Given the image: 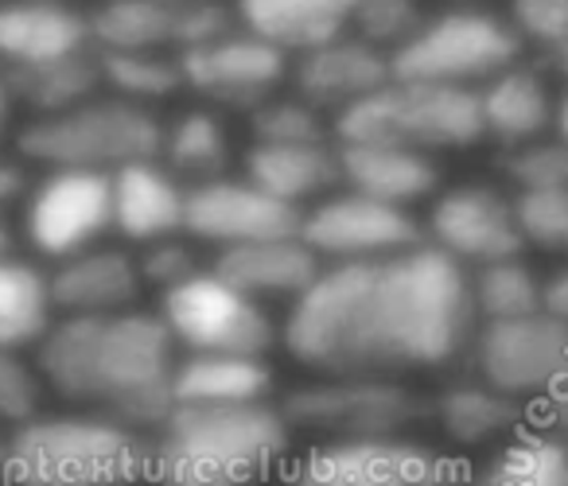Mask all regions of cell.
I'll use <instances>...</instances> for the list:
<instances>
[{"label": "cell", "instance_id": "cell-10", "mask_svg": "<svg viewBox=\"0 0 568 486\" xmlns=\"http://www.w3.org/2000/svg\"><path fill=\"white\" fill-rule=\"evenodd\" d=\"M293 428L320 432L324 439L347 436H405L417 421L433 416L425 401L402 377H324L301 385L281 401Z\"/></svg>", "mask_w": 568, "mask_h": 486}, {"label": "cell", "instance_id": "cell-34", "mask_svg": "<svg viewBox=\"0 0 568 486\" xmlns=\"http://www.w3.org/2000/svg\"><path fill=\"white\" fill-rule=\"evenodd\" d=\"M541 284L545 281H537V273L521 257L471 269L475 315L479 323H498L541 312Z\"/></svg>", "mask_w": 568, "mask_h": 486}, {"label": "cell", "instance_id": "cell-39", "mask_svg": "<svg viewBox=\"0 0 568 486\" xmlns=\"http://www.w3.org/2000/svg\"><path fill=\"white\" fill-rule=\"evenodd\" d=\"M43 377L36 366L20 358V351H0V428L9 432L17 424L32 421L40 413Z\"/></svg>", "mask_w": 568, "mask_h": 486}, {"label": "cell", "instance_id": "cell-7", "mask_svg": "<svg viewBox=\"0 0 568 486\" xmlns=\"http://www.w3.org/2000/svg\"><path fill=\"white\" fill-rule=\"evenodd\" d=\"M521 55V36L506 17L483 9H452L425 24L389 55L394 79L479 90Z\"/></svg>", "mask_w": 568, "mask_h": 486}, {"label": "cell", "instance_id": "cell-32", "mask_svg": "<svg viewBox=\"0 0 568 486\" xmlns=\"http://www.w3.org/2000/svg\"><path fill=\"white\" fill-rule=\"evenodd\" d=\"M467 486H568V444L541 428L514 432Z\"/></svg>", "mask_w": 568, "mask_h": 486}, {"label": "cell", "instance_id": "cell-9", "mask_svg": "<svg viewBox=\"0 0 568 486\" xmlns=\"http://www.w3.org/2000/svg\"><path fill=\"white\" fill-rule=\"evenodd\" d=\"M284 486H464V475L452 455L405 432L320 439L288 463Z\"/></svg>", "mask_w": 568, "mask_h": 486}, {"label": "cell", "instance_id": "cell-29", "mask_svg": "<svg viewBox=\"0 0 568 486\" xmlns=\"http://www.w3.org/2000/svg\"><path fill=\"white\" fill-rule=\"evenodd\" d=\"M4 82H9L12 105H24L32 118H51L90 102L102 90V71H98V51H87L59 63L4 71Z\"/></svg>", "mask_w": 568, "mask_h": 486}, {"label": "cell", "instance_id": "cell-44", "mask_svg": "<svg viewBox=\"0 0 568 486\" xmlns=\"http://www.w3.org/2000/svg\"><path fill=\"white\" fill-rule=\"evenodd\" d=\"M28 172L20 160H9V156H0V211L12 203H24L28 199Z\"/></svg>", "mask_w": 568, "mask_h": 486}, {"label": "cell", "instance_id": "cell-37", "mask_svg": "<svg viewBox=\"0 0 568 486\" xmlns=\"http://www.w3.org/2000/svg\"><path fill=\"white\" fill-rule=\"evenodd\" d=\"M420 24H425V17H420L417 0H358L355 20H351L358 40L386 51V55H394Z\"/></svg>", "mask_w": 568, "mask_h": 486}, {"label": "cell", "instance_id": "cell-11", "mask_svg": "<svg viewBox=\"0 0 568 486\" xmlns=\"http://www.w3.org/2000/svg\"><path fill=\"white\" fill-rule=\"evenodd\" d=\"M475 377L510 393L521 405L545 401L568 385V323L549 312L521 315V320L479 323L471 338Z\"/></svg>", "mask_w": 568, "mask_h": 486}, {"label": "cell", "instance_id": "cell-30", "mask_svg": "<svg viewBox=\"0 0 568 486\" xmlns=\"http://www.w3.org/2000/svg\"><path fill=\"white\" fill-rule=\"evenodd\" d=\"M55 327L51 276L20 257L0 261V351L40 346Z\"/></svg>", "mask_w": 568, "mask_h": 486}, {"label": "cell", "instance_id": "cell-3", "mask_svg": "<svg viewBox=\"0 0 568 486\" xmlns=\"http://www.w3.org/2000/svg\"><path fill=\"white\" fill-rule=\"evenodd\" d=\"M149 439L156 486H257L288 455L293 424L276 401L175 405Z\"/></svg>", "mask_w": 568, "mask_h": 486}, {"label": "cell", "instance_id": "cell-8", "mask_svg": "<svg viewBox=\"0 0 568 486\" xmlns=\"http://www.w3.org/2000/svg\"><path fill=\"white\" fill-rule=\"evenodd\" d=\"M160 320L183 354H250L268 358L281 343L273 312L261 300L245 296L222 273L199 269L183 284L160 292Z\"/></svg>", "mask_w": 568, "mask_h": 486}, {"label": "cell", "instance_id": "cell-14", "mask_svg": "<svg viewBox=\"0 0 568 486\" xmlns=\"http://www.w3.org/2000/svg\"><path fill=\"white\" fill-rule=\"evenodd\" d=\"M425 242L459 261L467 273L495 265V261L521 257L526 250L514 199L487 183H464V188L444 191L428 211Z\"/></svg>", "mask_w": 568, "mask_h": 486}, {"label": "cell", "instance_id": "cell-40", "mask_svg": "<svg viewBox=\"0 0 568 486\" xmlns=\"http://www.w3.org/2000/svg\"><path fill=\"white\" fill-rule=\"evenodd\" d=\"M234 28V9H226L219 0H183V4H175V55L222 40Z\"/></svg>", "mask_w": 568, "mask_h": 486}, {"label": "cell", "instance_id": "cell-45", "mask_svg": "<svg viewBox=\"0 0 568 486\" xmlns=\"http://www.w3.org/2000/svg\"><path fill=\"white\" fill-rule=\"evenodd\" d=\"M541 312L557 315L560 323H568V261L541 284Z\"/></svg>", "mask_w": 568, "mask_h": 486}, {"label": "cell", "instance_id": "cell-24", "mask_svg": "<svg viewBox=\"0 0 568 486\" xmlns=\"http://www.w3.org/2000/svg\"><path fill=\"white\" fill-rule=\"evenodd\" d=\"M335 149H339L343 188L402 211L428 199L440 183V168L428 152L397 149V144H335Z\"/></svg>", "mask_w": 568, "mask_h": 486}, {"label": "cell", "instance_id": "cell-22", "mask_svg": "<svg viewBox=\"0 0 568 486\" xmlns=\"http://www.w3.org/2000/svg\"><path fill=\"white\" fill-rule=\"evenodd\" d=\"M358 0H234L237 28L284 55H308L351 32Z\"/></svg>", "mask_w": 568, "mask_h": 486}, {"label": "cell", "instance_id": "cell-21", "mask_svg": "<svg viewBox=\"0 0 568 486\" xmlns=\"http://www.w3.org/2000/svg\"><path fill=\"white\" fill-rule=\"evenodd\" d=\"M113 180V230L133 245H152L183 234L187 188L160 160L121 168Z\"/></svg>", "mask_w": 568, "mask_h": 486}, {"label": "cell", "instance_id": "cell-49", "mask_svg": "<svg viewBox=\"0 0 568 486\" xmlns=\"http://www.w3.org/2000/svg\"><path fill=\"white\" fill-rule=\"evenodd\" d=\"M557 136L568 144V94L560 98V105H557Z\"/></svg>", "mask_w": 568, "mask_h": 486}, {"label": "cell", "instance_id": "cell-6", "mask_svg": "<svg viewBox=\"0 0 568 486\" xmlns=\"http://www.w3.org/2000/svg\"><path fill=\"white\" fill-rule=\"evenodd\" d=\"M335 144H397L417 152L471 149L483 136L479 90L389 79L332 121Z\"/></svg>", "mask_w": 568, "mask_h": 486}, {"label": "cell", "instance_id": "cell-27", "mask_svg": "<svg viewBox=\"0 0 568 486\" xmlns=\"http://www.w3.org/2000/svg\"><path fill=\"white\" fill-rule=\"evenodd\" d=\"M433 416L440 421L448 439L464 447H479L490 439L514 436L518 424L526 421V405L510 393H498L495 385L471 377V382H456L436 393Z\"/></svg>", "mask_w": 568, "mask_h": 486}, {"label": "cell", "instance_id": "cell-28", "mask_svg": "<svg viewBox=\"0 0 568 486\" xmlns=\"http://www.w3.org/2000/svg\"><path fill=\"white\" fill-rule=\"evenodd\" d=\"M90 17V43L98 55L118 51H175L172 0H98Z\"/></svg>", "mask_w": 568, "mask_h": 486}, {"label": "cell", "instance_id": "cell-25", "mask_svg": "<svg viewBox=\"0 0 568 486\" xmlns=\"http://www.w3.org/2000/svg\"><path fill=\"white\" fill-rule=\"evenodd\" d=\"M479 110H483V133L503 144V149H518V144L537 141L557 121L545 79L534 67H521V63L506 67L487 87H479Z\"/></svg>", "mask_w": 568, "mask_h": 486}, {"label": "cell", "instance_id": "cell-46", "mask_svg": "<svg viewBox=\"0 0 568 486\" xmlns=\"http://www.w3.org/2000/svg\"><path fill=\"white\" fill-rule=\"evenodd\" d=\"M545 59H549V67L560 74V79L568 82V40L560 43V48H552V51H545Z\"/></svg>", "mask_w": 568, "mask_h": 486}, {"label": "cell", "instance_id": "cell-47", "mask_svg": "<svg viewBox=\"0 0 568 486\" xmlns=\"http://www.w3.org/2000/svg\"><path fill=\"white\" fill-rule=\"evenodd\" d=\"M9 113H12V94H9V82H4V71H0V133L9 125Z\"/></svg>", "mask_w": 568, "mask_h": 486}, {"label": "cell", "instance_id": "cell-2", "mask_svg": "<svg viewBox=\"0 0 568 486\" xmlns=\"http://www.w3.org/2000/svg\"><path fill=\"white\" fill-rule=\"evenodd\" d=\"M180 346L152 312L63 315L36 346L43 385L82 413L152 432L175 408Z\"/></svg>", "mask_w": 568, "mask_h": 486}, {"label": "cell", "instance_id": "cell-38", "mask_svg": "<svg viewBox=\"0 0 568 486\" xmlns=\"http://www.w3.org/2000/svg\"><path fill=\"white\" fill-rule=\"evenodd\" d=\"M526 245L568 257V188L560 191H526L514 199Z\"/></svg>", "mask_w": 568, "mask_h": 486}, {"label": "cell", "instance_id": "cell-33", "mask_svg": "<svg viewBox=\"0 0 568 486\" xmlns=\"http://www.w3.org/2000/svg\"><path fill=\"white\" fill-rule=\"evenodd\" d=\"M102 87L121 102H133L152 110V102L180 94L183 71L175 51H118V55H98Z\"/></svg>", "mask_w": 568, "mask_h": 486}, {"label": "cell", "instance_id": "cell-23", "mask_svg": "<svg viewBox=\"0 0 568 486\" xmlns=\"http://www.w3.org/2000/svg\"><path fill=\"white\" fill-rule=\"evenodd\" d=\"M245 180L257 183L276 203L293 206L304 214V206H316L332 191H339V149L332 141L316 144H261L253 141L245 152Z\"/></svg>", "mask_w": 568, "mask_h": 486}, {"label": "cell", "instance_id": "cell-48", "mask_svg": "<svg viewBox=\"0 0 568 486\" xmlns=\"http://www.w3.org/2000/svg\"><path fill=\"white\" fill-rule=\"evenodd\" d=\"M4 257H12V230L4 222V211H0V261Z\"/></svg>", "mask_w": 568, "mask_h": 486}, {"label": "cell", "instance_id": "cell-1", "mask_svg": "<svg viewBox=\"0 0 568 486\" xmlns=\"http://www.w3.org/2000/svg\"><path fill=\"white\" fill-rule=\"evenodd\" d=\"M471 273L436 245L355 265H324L284 312L281 343L324 377H405L471 346Z\"/></svg>", "mask_w": 568, "mask_h": 486}, {"label": "cell", "instance_id": "cell-18", "mask_svg": "<svg viewBox=\"0 0 568 486\" xmlns=\"http://www.w3.org/2000/svg\"><path fill=\"white\" fill-rule=\"evenodd\" d=\"M389 79H394L389 55L358 36H339V40L301 55L293 67L296 98L316 105L320 113H335V118L371 98L374 90H382Z\"/></svg>", "mask_w": 568, "mask_h": 486}, {"label": "cell", "instance_id": "cell-15", "mask_svg": "<svg viewBox=\"0 0 568 486\" xmlns=\"http://www.w3.org/2000/svg\"><path fill=\"white\" fill-rule=\"evenodd\" d=\"M183 234L226 253L237 245L265 242V237L301 234V211L276 203L245 175H219V180L187 188Z\"/></svg>", "mask_w": 568, "mask_h": 486}, {"label": "cell", "instance_id": "cell-26", "mask_svg": "<svg viewBox=\"0 0 568 486\" xmlns=\"http://www.w3.org/2000/svg\"><path fill=\"white\" fill-rule=\"evenodd\" d=\"M273 401V366L250 354H183L175 405H261Z\"/></svg>", "mask_w": 568, "mask_h": 486}, {"label": "cell", "instance_id": "cell-5", "mask_svg": "<svg viewBox=\"0 0 568 486\" xmlns=\"http://www.w3.org/2000/svg\"><path fill=\"white\" fill-rule=\"evenodd\" d=\"M164 125L144 105L94 94L67 113L32 118L17 136L28 164L43 172H98L118 175L121 168L160 156Z\"/></svg>", "mask_w": 568, "mask_h": 486}, {"label": "cell", "instance_id": "cell-42", "mask_svg": "<svg viewBox=\"0 0 568 486\" xmlns=\"http://www.w3.org/2000/svg\"><path fill=\"white\" fill-rule=\"evenodd\" d=\"M136 265H141L144 284H156L160 292L175 288V284H183L191 273H199L195 250H191L187 234H175V237H164V242L141 245Z\"/></svg>", "mask_w": 568, "mask_h": 486}, {"label": "cell", "instance_id": "cell-20", "mask_svg": "<svg viewBox=\"0 0 568 486\" xmlns=\"http://www.w3.org/2000/svg\"><path fill=\"white\" fill-rule=\"evenodd\" d=\"M214 273H222L234 288H242L245 296L261 300V304H273V300L293 304L324 273V261L308 250L301 234H284L219 253Z\"/></svg>", "mask_w": 568, "mask_h": 486}, {"label": "cell", "instance_id": "cell-43", "mask_svg": "<svg viewBox=\"0 0 568 486\" xmlns=\"http://www.w3.org/2000/svg\"><path fill=\"white\" fill-rule=\"evenodd\" d=\"M537 424H541V432L568 444V385L552 393V397L537 401Z\"/></svg>", "mask_w": 568, "mask_h": 486}, {"label": "cell", "instance_id": "cell-13", "mask_svg": "<svg viewBox=\"0 0 568 486\" xmlns=\"http://www.w3.org/2000/svg\"><path fill=\"white\" fill-rule=\"evenodd\" d=\"M301 237L324 265H355L413 250L425 242V230L402 206L343 188L301 214Z\"/></svg>", "mask_w": 568, "mask_h": 486}, {"label": "cell", "instance_id": "cell-16", "mask_svg": "<svg viewBox=\"0 0 568 486\" xmlns=\"http://www.w3.org/2000/svg\"><path fill=\"white\" fill-rule=\"evenodd\" d=\"M180 71L183 87L195 90L199 98L222 105V110L253 113L261 102L276 98V87L288 74V55L245 28H234L222 40L183 51Z\"/></svg>", "mask_w": 568, "mask_h": 486}, {"label": "cell", "instance_id": "cell-12", "mask_svg": "<svg viewBox=\"0 0 568 486\" xmlns=\"http://www.w3.org/2000/svg\"><path fill=\"white\" fill-rule=\"evenodd\" d=\"M113 230V180L98 172H43L24 199V237L36 253L67 261Z\"/></svg>", "mask_w": 568, "mask_h": 486}, {"label": "cell", "instance_id": "cell-41", "mask_svg": "<svg viewBox=\"0 0 568 486\" xmlns=\"http://www.w3.org/2000/svg\"><path fill=\"white\" fill-rule=\"evenodd\" d=\"M514 32L521 43H537L541 51H552L568 40V0H510Z\"/></svg>", "mask_w": 568, "mask_h": 486}, {"label": "cell", "instance_id": "cell-50", "mask_svg": "<svg viewBox=\"0 0 568 486\" xmlns=\"http://www.w3.org/2000/svg\"><path fill=\"white\" fill-rule=\"evenodd\" d=\"M172 4H183V0H172Z\"/></svg>", "mask_w": 568, "mask_h": 486}, {"label": "cell", "instance_id": "cell-4", "mask_svg": "<svg viewBox=\"0 0 568 486\" xmlns=\"http://www.w3.org/2000/svg\"><path fill=\"white\" fill-rule=\"evenodd\" d=\"M149 432L102 413H36L0 436L4 486H133L149 478Z\"/></svg>", "mask_w": 568, "mask_h": 486}, {"label": "cell", "instance_id": "cell-36", "mask_svg": "<svg viewBox=\"0 0 568 486\" xmlns=\"http://www.w3.org/2000/svg\"><path fill=\"white\" fill-rule=\"evenodd\" d=\"M503 172L510 183H518V195L526 191H560L568 188V144L537 136L529 144L503 152Z\"/></svg>", "mask_w": 568, "mask_h": 486}, {"label": "cell", "instance_id": "cell-19", "mask_svg": "<svg viewBox=\"0 0 568 486\" xmlns=\"http://www.w3.org/2000/svg\"><path fill=\"white\" fill-rule=\"evenodd\" d=\"M144 276L133 253L118 245H94L59 261L51 273V300L59 315H118L133 312Z\"/></svg>", "mask_w": 568, "mask_h": 486}, {"label": "cell", "instance_id": "cell-31", "mask_svg": "<svg viewBox=\"0 0 568 486\" xmlns=\"http://www.w3.org/2000/svg\"><path fill=\"white\" fill-rule=\"evenodd\" d=\"M160 164L187 188L226 175L230 133L214 110H183L160 133Z\"/></svg>", "mask_w": 568, "mask_h": 486}, {"label": "cell", "instance_id": "cell-35", "mask_svg": "<svg viewBox=\"0 0 568 486\" xmlns=\"http://www.w3.org/2000/svg\"><path fill=\"white\" fill-rule=\"evenodd\" d=\"M253 141L261 144H316L327 141L324 113L304 98H268L250 113Z\"/></svg>", "mask_w": 568, "mask_h": 486}, {"label": "cell", "instance_id": "cell-17", "mask_svg": "<svg viewBox=\"0 0 568 486\" xmlns=\"http://www.w3.org/2000/svg\"><path fill=\"white\" fill-rule=\"evenodd\" d=\"M90 17L71 0H0V71L87 55Z\"/></svg>", "mask_w": 568, "mask_h": 486}]
</instances>
